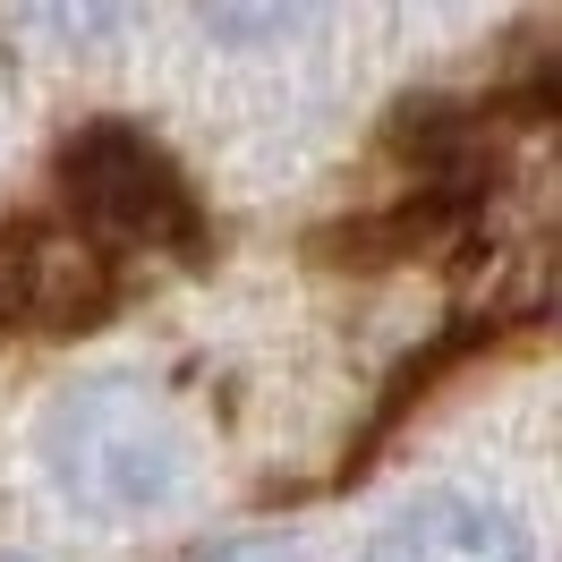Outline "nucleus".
<instances>
[{
  "label": "nucleus",
  "mask_w": 562,
  "mask_h": 562,
  "mask_svg": "<svg viewBox=\"0 0 562 562\" xmlns=\"http://www.w3.org/2000/svg\"><path fill=\"white\" fill-rule=\"evenodd\" d=\"M367 562H528V537L486 494H418L384 520Z\"/></svg>",
  "instance_id": "7ed1b4c3"
},
{
  "label": "nucleus",
  "mask_w": 562,
  "mask_h": 562,
  "mask_svg": "<svg viewBox=\"0 0 562 562\" xmlns=\"http://www.w3.org/2000/svg\"><path fill=\"white\" fill-rule=\"evenodd\" d=\"M43 460L52 486L69 494V512L86 520H154L171 512L188 486V418L171 409V392L145 375H86L52 401L43 418Z\"/></svg>",
  "instance_id": "f257e3e1"
},
{
  "label": "nucleus",
  "mask_w": 562,
  "mask_h": 562,
  "mask_svg": "<svg viewBox=\"0 0 562 562\" xmlns=\"http://www.w3.org/2000/svg\"><path fill=\"white\" fill-rule=\"evenodd\" d=\"M0 562H26V554H0Z\"/></svg>",
  "instance_id": "39448f33"
},
{
  "label": "nucleus",
  "mask_w": 562,
  "mask_h": 562,
  "mask_svg": "<svg viewBox=\"0 0 562 562\" xmlns=\"http://www.w3.org/2000/svg\"><path fill=\"white\" fill-rule=\"evenodd\" d=\"M196 562H307L290 537H231V546H205Z\"/></svg>",
  "instance_id": "20e7f679"
},
{
  "label": "nucleus",
  "mask_w": 562,
  "mask_h": 562,
  "mask_svg": "<svg viewBox=\"0 0 562 562\" xmlns=\"http://www.w3.org/2000/svg\"><path fill=\"white\" fill-rule=\"evenodd\" d=\"M60 196L94 239H171L188 222V188H179L171 154L137 137L128 120H103L60 154Z\"/></svg>",
  "instance_id": "f03ea898"
}]
</instances>
